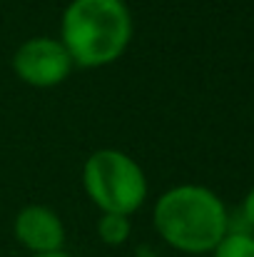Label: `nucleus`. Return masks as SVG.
Returning a JSON list of instances; mask_svg holds the SVG:
<instances>
[{"label": "nucleus", "mask_w": 254, "mask_h": 257, "mask_svg": "<svg viewBox=\"0 0 254 257\" xmlns=\"http://www.w3.org/2000/svg\"><path fill=\"white\" fill-rule=\"evenodd\" d=\"M15 240L33 255L58 252L65 245V225L48 205H25L13 222Z\"/></svg>", "instance_id": "obj_5"}, {"label": "nucleus", "mask_w": 254, "mask_h": 257, "mask_svg": "<svg viewBox=\"0 0 254 257\" xmlns=\"http://www.w3.org/2000/svg\"><path fill=\"white\" fill-rule=\"evenodd\" d=\"M242 217H244V222L254 227V187L244 195V200H242Z\"/></svg>", "instance_id": "obj_8"}, {"label": "nucleus", "mask_w": 254, "mask_h": 257, "mask_svg": "<svg viewBox=\"0 0 254 257\" xmlns=\"http://www.w3.org/2000/svg\"><path fill=\"white\" fill-rule=\"evenodd\" d=\"M60 40L78 68H105L125 55L132 40V13L125 0H70Z\"/></svg>", "instance_id": "obj_2"}, {"label": "nucleus", "mask_w": 254, "mask_h": 257, "mask_svg": "<svg viewBox=\"0 0 254 257\" xmlns=\"http://www.w3.org/2000/svg\"><path fill=\"white\" fill-rule=\"evenodd\" d=\"M83 187L95 207L115 215H132L147 200V177L135 158L122 150H95L83 165Z\"/></svg>", "instance_id": "obj_3"}, {"label": "nucleus", "mask_w": 254, "mask_h": 257, "mask_svg": "<svg viewBox=\"0 0 254 257\" xmlns=\"http://www.w3.org/2000/svg\"><path fill=\"white\" fill-rule=\"evenodd\" d=\"M212 257H254V235L247 230H229L212 250Z\"/></svg>", "instance_id": "obj_7"}, {"label": "nucleus", "mask_w": 254, "mask_h": 257, "mask_svg": "<svg viewBox=\"0 0 254 257\" xmlns=\"http://www.w3.org/2000/svg\"><path fill=\"white\" fill-rule=\"evenodd\" d=\"M152 222L169 247L184 255H207L229 232V215L222 197L197 182L165 190L155 202Z\"/></svg>", "instance_id": "obj_1"}, {"label": "nucleus", "mask_w": 254, "mask_h": 257, "mask_svg": "<svg viewBox=\"0 0 254 257\" xmlns=\"http://www.w3.org/2000/svg\"><path fill=\"white\" fill-rule=\"evenodd\" d=\"M132 225L127 215H115V212H102V217L97 220V235L105 245L110 247H120L130 240Z\"/></svg>", "instance_id": "obj_6"}, {"label": "nucleus", "mask_w": 254, "mask_h": 257, "mask_svg": "<svg viewBox=\"0 0 254 257\" xmlns=\"http://www.w3.org/2000/svg\"><path fill=\"white\" fill-rule=\"evenodd\" d=\"M75 63L60 38L35 35L18 45L13 55V73L30 87L48 90L65 83Z\"/></svg>", "instance_id": "obj_4"}, {"label": "nucleus", "mask_w": 254, "mask_h": 257, "mask_svg": "<svg viewBox=\"0 0 254 257\" xmlns=\"http://www.w3.org/2000/svg\"><path fill=\"white\" fill-rule=\"evenodd\" d=\"M30 257H73V255H68L65 250H58V252H43V255H30Z\"/></svg>", "instance_id": "obj_9"}]
</instances>
